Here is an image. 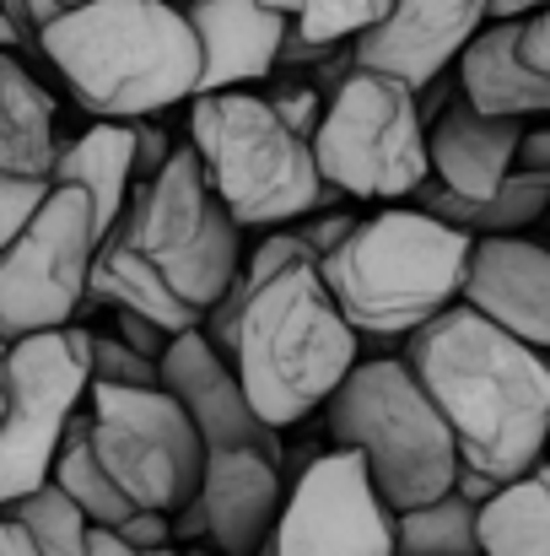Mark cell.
I'll return each instance as SVG.
<instances>
[{
    "label": "cell",
    "mask_w": 550,
    "mask_h": 556,
    "mask_svg": "<svg viewBox=\"0 0 550 556\" xmlns=\"http://www.w3.org/2000/svg\"><path fill=\"white\" fill-rule=\"evenodd\" d=\"M243 270V227L227 216L205 179L194 147L136 185L125 222L98 249L92 265V303L130 308L157 319L163 330H200L210 308L232 292Z\"/></svg>",
    "instance_id": "1"
},
{
    "label": "cell",
    "mask_w": 550,
    "mask_h": 556,
    "mask_svg": "<svg viewBox=\"0 0 550 556\" xmlns=\"http://www.w3.org/2000/svg\"><path fill=\"white\" fill-rule=\"evenodd\" d=\"M405 363L437 400L464 470L529 476L550 448V357L497 330L475 308H448L405 341Z\"/></svg>",
    "instance_id": "2"
},
{
    "label": "cell",
    "mask_w": 550,
    "mask_h": 556,
    "mask_svg": "<svg viewBox=\"0 0 550 556\" xmlns=\"http://www.w3.org/2000/svg\"><path fill=\"white\" fill-rule=\"evenodd\" d=\"M43 60L92 119H152L200 98L205 54L168 0H87L43 27Z\"/></svg>",
    "instance_id": "3"
},
{
    "label": "cell",
    "mask_w": 550,
    "mask_h": 556,
    "mask_svg": "<svg viewBox=\"0 0 550 556\" xmlns=\"http://www.w3.org/2000/svg\"><path fill=\"white\" fill-rule=\"evenodd\" d=\"M475 238L437 222L421 205H383L319 265L330 298L357 336L410 341L432 319L464 303Z\"/></svg>",
    "instance_id": "4"
},
{
    "label": "cell",
    "mask_w": 550,
    "mask_h": 556,
    "mask_svg": "<svg viewBox=\"0 0 550 556\" xmlns=\"http://www.w3.org/2000/svg\"><path fill=\"white\" fill-rule=\"evenodd\" d=\"M232 363L259 421L281 432L341 394L362 363V336L330 298L319 265H297L254 287Z\"/></svg>",
    "instance_id": "5"
},
{
    "label": "cell",
    "mask_w": 550,
    "mask_h": 556,
    "mask_svg": "<svg viewBox=\"0 0 550 556\" xmlns=\"http://www.w3.org/2000/svg\"><path fill=\"white\" fill-rule=\"evenodd\" d=\"M189 147L243 232L292 227L308 211L335 205L314 141L281 119L270 92H210L189 103Z\"/></svg>",
    "instance_id": "6"
},
{
    "label": "cell",
    "mask_w": 550,
    "mask_h": 556,
    "mask_svg": "<svg viewBox=\"0 0 550 556\" xmlns=\"http://www.w3.org/2000/svg\"><path fill=\"white\" fill-rule=\"evenodd\" d=\"M335 448H357L394 514L426 508L459 486V443L405 357H367L324 405Z\"/></svg>",
    "instance_id": "7"
},
{
    "label": "cell",
    "mask_w": 550,
    "mask_h": 556,
    "mask_svg": "<svg viewBox=\"0 0 550 556\" xmlns=\"http://www.w3.org/2000/svg\"><path fill=\"white\" fill-rule=\"evenodd\" d=\"M319 174L351 200H405L432 185L421 92L351 65L324 98V125L314 136Z\"/></svg>",
    "instance_id": "8"
},
{
    "label": "cell",
    "mask_w": 550,
    "mask_h": 556,
    "mask_svg": "<svg viewBox=\"0 0 550 556\" xmlns=\"http://www.w3.org/2000/svg\"><path fill=\"white\" fill-rule=\"evenodd\" d=\"M0 508L54 481L71 421L92 400V330H49L16 341L0 363Z\"/></svg>",
    "instance_id": "9"
},
{
    "label": "cell",
    "mask_w": 550,
    "mask_h": 556,
    "mask_svg": "<svg viewBox=\"0 0 550 556\" xmlns=\"http://www.w3.org/2000/svg\"><path fill=\"white\" fill-rule=\"evenodd\" d=\"M87 421H92V448L103 470L136 508L179 519L194 503L210 448L168 389L92 383Z\"/></svg>",
    "instance_id": "10"
},
{
    "label": "cell",
    "mask_w": 550,
    "mask_h": 556,
    "mask_svg": "<svg viewBox=\"0 0 550 556\" xmlns=\"http://www.w3.org/2000/svg\"><path fill=\"white\" fill-rule=\"evenodd\" d=\"M98 249L103 238L92 200L81 189L54 185L33 227L0 254V336L16 346L49 330H71L92 303Z\"/></svg>",
    "instance_id": "11"
},
{
    "label": "cell",
    "mask_w": 550,
    "mask_h": 556,
    "mask_svg": "<svg viewBox=\"0 0 550 556\" xmlns=\"http://www.w3.org/2000/svg\"><path fill=\"white\" fill-rule=\"evenodd\" d=\"M276 556H399V514L372 486L357 448L314 454L286 486L281 525L270 535Z\"/></svg>",
    "instance_id": "12"
},
{
    "label": "cell",
    "mask_w": 550,
    "mask_h": 556,
    "mask_svg": "<svg viewBox=\"0 0 550 556\" xmlns=\"http://www.w3.org/2000/svg\"><path fill=\"white\" fill-rule=\"evenodd\" d=\"M286 508L281 459L259 448H210L194 503L174 519V530L200 535L221 556H259L270 546Z\"/></svg>",
    "instance_id": "13"
},
{
    "label": "cell",
    "mask_w": 550,
    "mask_h": 556,
    "mask_svg": "<svg viewBox=\"0 0 550 556\" xmlns=\"http://www.w3.org/2000/svg\"><path fill=\"white\" fill-rule=\"evenodd\" d=\"M491 27V0H394L388 16L351 43V65L426 92Z\"/></svg>",
    "instance_id": "14"
},
{
    "label": "cell",
    "mask_w": 550,
    "mask_h": 556,
    "mask_svg": "<svg viewBox=\"0 0 550 556\" xmlns=\"http://www.w3.org/2000/svg\"><path fill=\"white\" fill-rule=\"evenodd\" d=\"M163 389L183 405V416L194 421L205 448H259V454L281 459L276 427L259 421V410L248 405V389L238 378V363L227 352H216L205 341V330L174 336V346L163 357Z\"/></svg>",
    "instance_id": "15"
},
{
    "label": "cell",
    "mask_w": 550,
    "mask_h": 556,
    "mask_svg": "<svg viewBox=\"0 0 550 556\" xmlns=\"http://www.w3.org/2000/svg\"><path fill=\"white\" fill-rule=\"evenodd\" d=\"M464 308L550 357V249L529 238H481L464 276Z\"/></svg>",
    "instance_id": "16"
},
{
    "label": "cell",
    "mask_w": 550,
    "mask_h": 556,
    "mask_svg": "<svg viewBox=\"0 0 550 556\" xmlns=\"http://www.w3.org/2000/svg\"><path fill=\"white\" fill-rule=\"evenodd\" d=\"M189 27L205 54L200 98L265 81L286 60V38H292V22L265 0H200L189 5Z\"/></svg>",
    "instance_id": "17"
},
{
    "label": "cell",
    "mask_w": 550,
    "mask_h": 556,
    "mask_svg": "<svg viewBox=\"0 0 550 556\" xmlns=\"http://www.w3.org/2000/svg\"><path fill=\"white\" fill-rule=\"evenodd\" d=\"M519 147H524V119H491L464 98L426 125L432 185L459 200H497L519 168Z\"/></svg>",
    "instance_id": "18"
},
{
    "label": "cell",
    "mask_w": 550,
    "mask_h": 556,
    "mask_svg": "<svg viewBox=\"0 0 550 556\" xmlns=\"http://www.w3.org/2000/svg\"><path fill=\"white\" fill-rule=\"evenodd\" d=\"M49 179L65 189H81V194L92 200L98 238L108 243L114 227H119L125 211H130V194H136V125H125V119H98V125H87L76 141L60 147Z\"/></svg>",
    "instance_id": "19"
},
{
    "label": "cell",
    "mask_w": 550,
    "mask_h": 556,
    "mask_svg": "<svg viewBox=\"0 0 550 556\" xmlns=\"http://www.w3.org/2000/svg\"><path fill=\"white\" fill-rule=\"evenodd\" d=\"M459 98L491 119L550 114V87H540L513 54V22H491L459 60Z\"/></svg>",
    "instance_id": "20"
},
{
    "label": "cell",
    "mask_w": 550,
    "mask_h": 556,
    "mask_svg": "<svg viewBox=\"0 0 550 556\" xmlns=\"http://www.w3.org/2000/svg\"><path fill=\"white\" fill-rule=\"evenodd\" d=\"M54 157H60L54 98L27 76L22 60L0 54V174L49 179Z\"/></svg>",
    "instance_id": "21"
},
{
    "label": "cell",
    "mask_w": 550,
    "mask_h": 556,
    "mask_svg": "<svg viewBox=\"0 0 550 556\" xmlns=\"http://www.w3.org/2000/svg\"><path fill=\"white\" fill-rule=\"evenodd\" d=\"M421 211H432L437 222L459 227L475 243L481 238H519L529 222H540L550 211V179H535V174H519L513 168V179H508V189L497 200H459L448 189L426 185L421 189Z\"/></svg>",
    "instance_id": "22"
},
{
    "label": "cell",
    "mask_w": 550,
    "mask_h": 556,
    "mask_svg": "<svg viewBox=\"0 0 550 556\" xmlns=\"http://www.w3.org/2000/svg\"><path fill=\"white\" fill-rule=\"evenodd\" d=\"M481 556H550V459L481 508Z\"/></svg>",
    "instance_id": "23"
},
{
    "label": "cell",
    "mask_w": 550,
    "mask_h": 556,
    "mask_svg": "<svg viewBox=\"0 0 550 556\" xmlns=\"http://www.w3.org/2000/svg\"><path fill=\"white\" fill-rule=\"evenodd\" d=\"M276 5L286 22H292V38H286V60H314L335 43H357L367 38L394 0H265Z\"/></svg>",
    "instance_id": "24"
},
{
    "label": "cell",
    "mask_w": 550,
    "mask_h": 556,
    "mask_svg": "<svg viewBox=\"0 0 550 556\" xmlns=\"http://www.w3.org/2000/svg\"><path fill=\"white\" fill-rule=\"evenodd\" d=\"M54 486H65L98 530H119L130 514H141V508L114 486V476L103 470V459H98V448H92V421H87V410H81V416L71 421V432H65V448H60V459H54Z\"/></svg>",
    "instance_id": "25"
},
{
    "label": "cell",
    "mask_w": 550,
    "mask_h": 556,
    "mask_svg": "<svg viewBox=\"0 0 550 556\" xmlns=\"http://www.w3.org/2000/svg\"><path fill=\"white\" fill-rule=\"evenodd\" d=\"M399 556H481V508L448 492L399 514Z\"/></svg>",
    "instance_id": "26"
},
{
    "label": "cell",
    "mask_w": 550,
    "mask_h": 556,
    "mask_svg": "<svg viewBox=\"0 0 550 556\" xmlns=\"http://www.w3.org/2000/svg\"><path fill=\"white\" fill-rule=\"evenodd\" d=\"M16 525H22V535L38 546V556H87L92 552V519L81 514V503L65 492V486H38L33 497H22V503H11L5 508Z\"/></svg>",
    "instance_id": "27"
},
{
    "label": "cell",
    "mask_w": 550,
    "mask_h": 556,
    "mask_svg": "<svg viewBox=\"0 0 550 556\" xmlns=\"http://www.w3.org/2000/svg\"><path fill=\"white\" fill-rule=\"evenodd\" d=\"M92 383H114V389H163V363L130 352L119 336H92Z\"/></svg>",
    "instance_id": "28"
},
{
    "label": "cell",
    "mask_w": 550,
    "mask_h": 556,
    "mask_svg": "<svg viewBox=\"0 0 550 556\" xmlns=\"http://www.w3.org/2000/svg\"><path fill=\"white\" fill-rule=\"evenodd\" d=\"M297 265H319L314 249L297 238V227H270V232H259V243L243 254V281H248V287H265V281H276V276H286V270H297Z\"/></svg>",
    "instance_id": "29"
},
{
    "label": "cell",
    "mask_w": 550,
    "mask_h": 556,
    "mask_svg": "<svg viewBox=\"0 0 550 556\" xmlns=\"http://www.w3.org/2000/svg\"><path fill=\"white\" fill-rule=\"evenodd\" d=\"M54 179H27V174H0V254L33 227V216L49 205Z\"/></svg>",
    "instance_id": "30"
},
{
    "label": "cell",
    "mask_w": 550,
    "mask_h": 556,
    "mask_svg": "<svg viewBox=\"0 0 550 556\" xmlns=\"http://www.w3.org/2000/svg\"><path fill=\"white\" fill-rule=\"evenodd\" d=\"M357 222H362V216H351V211H341V205H324V211H308V216L292 222V227H297V238L314 249V260L324 265V260L357 232Z\"/></svg>",
    "instance_id": "31"
},
{
    "label": "cell",
    "mask_w": 550,
    "mask_h": 556,
    "mask_svg": "<svg viewBox=\"0 0 550 556\" xmlns=\"http://www.w3.org/2000/svg\"><path fill=\"white\" fill-rule=\"evenodd\" d=\"M513 54L540 87H550V11H535V16L513 22Z\"/></svg>",
    "instance_id": "32"
},
{
    "label": "cell",
    "mask_w": 550,
    "mask_h": 556,
    "mask_svg": "<svg viewBox=\"0 0 550 556\" xmlns=\"http://www.w3.org/2000/svg\"><path fill=\"white\" fill-rule=\"evenodd\" d=\"M174 157H179V141H174L163 125H152V119H136V185L157 179V174H163Z\"/></svg>",
    "instance_id": "33"
},
{
    "label": "cell",
    "mask_w": 550,
    "mask_h": 556,
    "mask_svg": "<svg viewBox=\"0 0 550 556\" xmlns=\"http://www.w3.org/2000/svg\"><path fill=\"white\" fill-rule=\"evenodd\" d=\"M119 314V341L130 346V352H141V357H152V363H163L168 357V346H174V330H163L157 319H146V314H130V308H114Z\"/></svg>",
    "instance_id": "34"
},
{
    "label": "cell",
    "mask_w": 550,
    "mask_h": 556,
    "mask_svg": "<svg viewBox=\"0 0 550 556\" xmlns=\"http://www.w3.org/2000/svg\"><path fill=\"white\" fill-rule=\"evenodd\" d=\"M270 103L281 109V119H286L292 130H303L308 141L319 136V125H324V103H319V92H314V87H286V92H270Z\"/></svg>",
    "instance_id": "35"
},
{
    "label": "cell",
    "mask_w": 550,
    "mask_h": 556,
    "mask_svg": "<svg viewBox=\"0 0 550 556\" xmlns=\"http://www.w3.org/2000/svg\"><path fill=\"white\" fill-rule=\"evenodd\" d=\"M114 535H119L125 546H136V552H168V546H174V519H168V514H146V508H141V514H130Z\"/></svg>",
    "instance_id": "36"
},
{
    "label": "cell",
    "mask_w": 550,
    "mask_h": 556,
    "mask_svg": "<svg viewBox=\"0 0 550 556\" xmlns=\"http://www.w3.org/2000/svg\"><path fill=\"white\" fill-rule=\"evenodd\" d=\"M519 174L550 179V125H540V130H524V147H519Z\"/></svg>",
    "instance_id": "37"
},
{
    "label": "cell",
    "mask_w": 550,
    "mask_h": 556,
    "mask_svg": "<svg viewBox=\"0 0 550 556\" xmlns=\"http://www.w3.org/2000/svg\"><path fill=\"white\" fill-rule=\"evenodd\" d=\"M459 497H470L475 508H486L497 492H502V481H491V476H481V470H459V486H453Z\"/></svg>",
    "instance_id": "38"
},
{
    "label": "cell",
    "mask_w": 550,
    "mask_h": 556,
    "mask_svg": "<svg viewBox=\"0 0 550 556\" xmlns=\"http://www.w3.org/2000/svg\"><path fill=\"white\" fill-rule=\"evenodd\" d=\"M87 556H183V552H174V546H168V552H136V546H125L114 530H92V552Z\"/></svg>",
    "instance_id": "39"
},
{
    "label": "cell",
    "mask_w": 550,
    "mask_h": 556,
    "mask_svg": "<svg viewBox=\"0 0 550 556\" xmlns=\"http://www.w3.org/2000/svg\"><path fill=\"white\" fill-rule=\"evenodd\" d=\"M0 556H38V546L22 535V525L0 508Z\"/></svg>",
    "instance_id": "40"
},
{
    "label": "cell",
    "mask_w": 550,
    "mask_h": 556,
    "mask_svg": "<svg viewBox=\"0 0 550 556\" xmlns=\"http://www.w3.org/2000/svg\"><path fill=\"white\" fill-rule=\"evenodd\" d=\"M535 11H550V0H491V22H524Z\"/></svg>",
    "instance_id": "41"
},
{
    "label": "cell",
    "mask_w": 550,
    "mask_h": 556,
    "mask_svg": "<svg viewBox=\"0 0 550 556\" xmlns=\"http://www.w3.org/2000/svg\"><path fill=\"white\" fill-rule=\"evenodd\" d=\"M11 49H22V38H16V27L5 22V11H0V54H11Z\"/></svg>",
    "instance_id": "42"
},
{
    "label": "cell",
    "mask_w": 550,
    "mask_h": 556,
    "mask_svg": "<svg viewBox=\"0 0 550 556\" xmlns=\"http://www.w3.org/2000/svg\"><path fill=\"white\" fill-rule=\"evenodd\" d=\"M49 5H60V11H76V5H87V0H49Z\"/></svg>",
    "instance_id": "43"
},
{
    "label": "cell",
    "mask_w": 550,
    "mask_h": 556,
    "mask_svg": "<svg viewBox=\"0 0 550 556\" xmlns=\"http://www.w3.org/2000/svg\"><path fill=\"white\" fill-rule=\"evenodd\" d=\"M183 556H221V552H210V546H200V552H183Z\"/></svg>",
    "instance_id": "44"
},
{
    "label": "cell",
    "mask_w": 550,
    "mask_h": 556,
    "mask_svg": "<svg viewBox=\"0 0 550 556\" xmlns=\"http://www.w3.org/2000/svg\"><path fill=\"white\" fill-rule=\"evenodd\" d=\"M168 5H179V11H189V5H200V0H168Z\"/></svg>",
    "instance_id": "45"
},
{
    "label": "cell",
    "mask_w": 550,
    "mask_h": 556,
    "mask_svg": "<svg viewBox=\"0 0 550 556\" xmlns=\"http://www.w3.org/2000/svg\"><path fill=\"white\" fill-rule=\"evenodd\" d=\"M259 556H276V552H270V546H265V552H259Z\"/></svg>",
    "instance_id": "46"
},
{
    "label": "cell",
    "mask_w": 550,
    "mask_h": 556,
    "mask_svg": "<svg viewBox=\"0 0 550 556\" xmlns=\"http://www.w3.org/2000/svg\"><path fill=\"white\" fill-rule=\"evenodd\" d=\"M0 410H5V400H0Z\"/></svg>",
    "instance_id": "47"
},
{
    "label": "cell",
    "mask_w": 550,
    "mask_h": 556,
    "mask_svg": "<svg viewBox=\"0 0 550 556\" xmlns=\"http://www.w3.org/2000/svg\"><path fill=\"white\" fill-rule=\"evenodd\" d=\"M546 459H550V448H546Z\"/></svg>",
    "instance_id": "48"
}]
</instances>
